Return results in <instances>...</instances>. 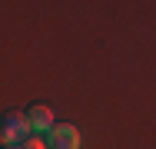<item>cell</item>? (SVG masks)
<instances>
[{"label": "cell", "mask_w": 156, "mask_h": 149, "mask_svg": "<svg viewBox=\"0 0 156 149\" xmlns=\"http://www.w3.org/2000/svg\"><path fill=\"white\" fill-rule=\"evenodd\" d=\"M30 136V123H27V113L20 109H10L0 116V146H17Z\"/></svg>", "instance_id": "cell-1"}, {"label": "cell", "mask_w": 156, "mask_h": 149, "mask_svg": "<svg viewBox=\"0 0 156 149\" xmlns=\"http://www.w3.org/2000/svg\"><path fill=\"white\" fill-rule=\"evenodd\" d=\"M47 149H80V129L70 123H53L47 129Z\"/></svg>", "instance_id": "cell-2"}, {"label": "cell", "mask_w": 156, "mask_h": 149, "mask_svg": "<svg viewBox=\"0 0 156 149\" xmlns=\"http://www.w3.org/2000/svg\"><path fill=\"white\" fill-rule=\"evenodd\" d=\"M27 123H30V133H47L53 126V109L43 106V103H33L27 109Z\"/></svg>", "instance_id": "cell-3"}, {"label": "cell", "mask_w": 156, "mask_h": 149, "mask_svg": "<svg viewBox=\"0 0 156 149\" xmlns=\"http://www.w3.org/2000/svg\"><path fill=\"white\" fill-rule=\"evenodd\" d=\"M23 149H47V143H40L37 136H27L23 139Z\"/></svg>", "instance_id": "cell-4"}, {"label": "cell", "mask_w": 156, "mask_h": 149, "mask_svg": "<svg viewBox=\"0 0 156 149\" xmlns=\"http://www.w3.org/2000/svg\"><path fill=\"white\" fill-rule=\"evenodd\" d=\"M3 149H23V143H17V146H3Z\"/></svg>", "instance_id": "cell-5"}]
</instances>
